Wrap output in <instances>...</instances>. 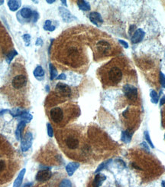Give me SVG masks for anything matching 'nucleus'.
<instances>
[{
	"mask_svg": "<svg viewBox=\"0 0 165 187\" xmlns=\"http://www.w3.org/2000/svg\"><path fill=\"white\" fill-rule=\"evenodd\" d=\"M52 173L49 170H42L38 171L36 175V180L38 182H46L50 179Z\"/></svg>",
	"mask_w": 165,
	"mask_h": 187,
	"instance_id": "ddd939ff",
	"label": "nucleus"
},
{
	"mask_svg": "<svg viewBox=\"0 0 165 187\" xmlns=\"http://www.w3.org/2000/svg\"><path fill=\"white\" fill-rule=\"evenodd\" d=\"M119 43H120V44H122V45H123V46L125 47L126 49H127L128 47V43H127V42H125V41L121 40V39H119Z\"/></svg>",
	"mask_w": 165,
	"mask_h": 187,
	"instance_id": "e433bc0d",
	"label": "nucleus"
},
{
	"mask_svg": "<svg viewBox=\"0 0 165 187\" xmlns=\"http://www.w3.org/2000/svg\"><path fill=\"white\" fill-rule=\"evenodd\" d=\"M66 78H67V77H66V74H61L57 78V80H66Z\"/></svg>",
	"mask_w": 165,
	"mask_h": 187,
	"instance_id": "c9c22d12",
	"label": "nucleus"
},
{
	"mask_svg": "<svg viewBox=\"0 0 165 187\" xmlns=\"http://www.w3.org/2000/svg\"><path fill=\"white\" fill-rule=\"evenodd\" d=\"M161 185H162V187H165V181H163V182H162Z\"/></svg>",
	"mask_w": 165,
	"mask_h": 187,
	"instance_id": "c03bdc74",
	"label": "nucleus"
},
{
	"mask_svg": "<svg viewBox=\"0 0 165 187\" xmlns=\"http://www.w3.org/2000/svg\"><path fill=\"white\" fill-rule=\"evenodd\" d=\"M144 35H145V32L143 31L142 29H138L133 33V35L132 36V42L133 44H137L141 41L143 40Z\"/></svg>",
	"mask_w": 165,
	"mask_h": 187,
	"instance_id": "2eb2a0df",
	"label": "nucleus"
},
{
	"mask_svg": "<svg viewBox=\"0 0 165 187\" xmlns=\"http://www.w3.org/2000/svg\"><path fill=\"white\" fill-rule=\"evenodd\" d=\"M20 158L11 143L0 135V186L8 184L19 170Z\"/></svg>",
	"mask_w": 165,
	"mask_h": 187,
	"instance_id": "39448f33",
	"label": "nucleus"
},
{
	"mask_svg": "<svg viewBox=\"0 0 165 187\" xmlns=\"http://www.w3.org/2000/svg\"><path fill=\"white\" fill-rule=\"evenodd\" d=\"M61 2H63V4L67 6V2H66V1H61Z\"/></svg>",
	"mask_w": 165,
	"mask_h": 187,
	"instance_id": "37998d69",
	"label": "nucleus"
},
{
	"mask_svg": "<svg viewBox=\"0 0 165 187\" xmlns=\"http://www.w3.org/2000/svg\"><path fill=\"white\" fill-rule=\"evenodd\" d=\"M47 128H48V134L50 137H52L54 136V130H53L52 127L50 124H47Z\"/></svg>",
	"mask_w": 165,
	"mask_h": 187,
	"instance_id": "2f4dec72",
	"label": "nucleus"
},
{
	"mask_svg": "<svg viewBox=\"0 0 165 187\" xmlns=\"http://www.w3.org/2000/svg\"><path fill=\"white\" fill-rule=\"evenodd\" d=\"M124 94L128 100L132 101H135L138 97V90L135 87L132 86L129 84H126L123 87Z\"/></svg>",
	"mask_w": 165,
	"mask_h": 187,
	"instance_id": "9d476101",
	"label": "nucleus"
},
{
	"mask_svg": "<svg viewBox=\"0 0 165 187\" xmlns=\"http://www.w3.org/2000/svg\"><path fill=\"white\" fill-rule=\"evenodd\" d=\"M49 68H50V80H54L55 78H56V77L57 76V72L56 68L52 64L49 65Z\"/></svg>",
	"mask_w": 165,
	"mask_h": 187,
	"instance_id": "bb28decb",
	"label": "nucleus"
},
{
	"mask_svg": "<svg viewBox=\"0 0 165 187\" xmlns=\"http://www.w3.org/2000/svg\"><path fill=\"white\" fill-rule=\"evenodd\" d=\"M108 163H109L108 162H106V163L104 162V163H101L100 165H99V166H98V168H97V170H96V172H99V171H101L102 170H103V169H104L105 167L106 166V165Z\"/></svg>",
	"mask_w": 165,
	"mask_h": 187,
	"instance_id": "f704fd0d",
	"label": "nucleus"
},
{
	"mask_svg": "<svg viewBox=\"0 0 165 187\" xmlns=\"http://www.w3.org/2000/svg\"><path fill=\"white\" fill-rule=\"evenodd\" d=\"M20 15L24 19H32L33 12L29 8H23L20 11Z\"/></svg>",
	"mask_w": 165,
	"mask_h": 187,
	"instance_id": "412c9836",
	"label": "nucleus"
},
{
	"mask_svg": "<svg viewBox=\"0 0 165 187\" xmlns=\"http://www.w3.org/2000/svg\"><path fill=\"white\" fill-rule=\"evenodd\" d=\"M150 96L152 103L157 104V102H158V95H157V94L156 93L155 90H151V91Z\"/></svg>",
	"mask_w": 165,
	"mask_h": 187,
	"instance_id": "c85d7f7f",
	"label": "nucleus"
},
{
	"mask_svg": "<svg viewBox=\"0 0 165 187\" xmlns=\"http://www.w3.org/2000/svg\"><path fill=\"white\" fill-rule=\"evenodd\" d=\"M86 41V34L81 29L67 30L57 39L53 46L52 60L61 68L84 72L89 65Z\"/></svg>",
	"mask_w": 165,
	"mask_h": 187,
	"instance_id": "f257e3e1",
	"label": "nucleus"
},
{
	"mask_svg": "<svg viewBox=\"0 0 165 187\" xmlns=\"http://www.w3.org/2000/svg\"><path fill=\"white\" fill-rule=\"evenodd\" d=\"M46 103L48 115L51 123L55 126H65L79 114L77 105L68 101H60L59 97L55 93L50 95Z\"/></svg>",
	"mask_w": 165,
	"mask_h": 187,
	"instance_id": "20e7f679",
	"label": "nucleus"
},
{
	"mask_svg": "<svg viewBox=\"0 0 165 187\" xmlns=\"http://www.w3.org/2000/svg\"><path fill=\"white\" fill-rule=\"evenodd\" d=\"M59 13L61 15V18L65 22H70L74 19H77L76 17L73 16L68 9L64 7H59Z\"/></svg>",
	"mask_w": 165,
	"mask_h": 187,
	"instance_id": "f8f14e48",
	"label": "nucleus"
},
{
	"mask_svg": "<svg viewBox=\"0 0 165 187\" xmlns=\"http://www.w3.org/2000/svg\"><path fill=\"white\" fill-rule=\"evenodd\" d=\"M79 163H70L67 166H66V170H67V174L69 175L70 177L72 176V175L79 168Z\"/></svg>",
	"mask_w": 165,
	"mask_h": 187,
	"instance_id": "dca6fc26",
	"label": "nucleus"
},
{
	"mask_svg": "<svg viewBox=\"0 0 165 187\" xmlns=\"http://www.w3.org/2000/svg\"><path fill=\"white\" fill-rule=\"evenodd\" d=\"M90 22L96 25V26L99 27L103 22V19L99 13H96V12H93L90 14Z\"/></svg>",
	"mask_w": 165,
	"mask_h": 187,
	"instance_id": "4468645a",
	"label": "nucleus"
},
{
	"mask_svg": "<svg viewBox=\"0 0 165 187\" xmlns=\"http://www.w3.org/2000/svg\"><path fill=\"white\" fill-rule=\"evenodd\" d=\"M131 137H132V133H129L128 131H123L122 133V140L128 143L131 141Z\"/></svg>",
	"mask_w": 165,
	"mask_h": 187,
	"instance_id": "393cba45",
	"label": "nucleus"
},
{
	"mask_svg": "<svg viewBox=\"0 0 165 187\" xmlns=\"http://www.w3.org/2000/svg\"><path fill=\"white\" fill-rule=\"evenodd\" d=\"M3 2H4V1H0V5H2Z\"/></svg>",
	"mask_w": 165,
	"mask_h": 187,
	"instance_id": "a18cd8bd",
	"label": "nucleus"
},
{
	"mask_svg": "<svg viewBox=\"0 0 165 187\" xmlns=\"http://www.w3.org/2000/svg\"><path fill=\"white\" fill-rule=\"evenodd\" d=\"M164 138H165V135H164Z\"/></svg>",
	"mask_w": 165,
	"mask_h": 187,
	"instance_id": "49530a36",
	"label": "nucleus"
},
{
	"mask_svg": "<svg viewBox=\"0 0 165 187\" xmlns=\"http://www.w3.org/2000/svg\"><path fill=\"white\" fill-rule=\"evenodd\" d=\"M12 42L4 27L0 25V60L6 58L12 49Z\"/></svg>",
	"mask_w": 165,
	"mask_h": 187,
	"instance_id": "6e6552de",
	"label": "nucleus"
},
{
	"mask_svg": "<svg viewBox=\"0 0 165 187\" xmlns=\"http://www.w3.org/2000/svg\"><path fill=\"white\" fill-rule=\"evenodd\" d=\"M160 80H161V84L163 88H165V75L162 72H160Z\"/></svg>",
	"mask_w": 165,
	"mask_h": 187,
	"instance_id": "72a5a7b5",
	"label": "nucleus"
},
{
	"mask_svg": "<svg viewBox=\"0 0 165 187\" xmlns=\"http://www.w3.org/2000/svg\"><path fill=\"white\" fill-rule=\"evenodd\" d=\"M77 6L79 8V9H81L83 11H89L90 10V3L86 1H84V0H80L77 2Z\"/></svg>",
	"mask_w": 165,
	"mask_h": 187,
	"instance_id": "5701e85b",
	"label": "nucleus"
},
{
	"mask_svg": "<svg viewBox=\"0 0 165 187\" xmlns=\"http://www.w3.org/2000/svg\"><path fill=\"white\" fill-rule=\"evenodd\" d=\"M55 92L57 95H58L59 97L65 98V97H70L72 95V90H71L70 87L68 86L67 84H64V83H58L56 85L55 88Z\"/></svg>",
	"mask_w": 165,
	"mask_h": 187,
	"instance_id": "1a4fd4ad",
	"label": "nucleus"
},
{
	"mask_svg": "<svg viewBox=\"0 0 165 187\" xmlns=\"http://www.w3.org/2000/svg\"><path fill=\"white\" fill-rule=\"evenodd\" d=\"M98 76L104 88L118 86L123 81V65L113 59L98 70Z\"/></svg>",
	"mask_w": 165,
	"mask_h": 187,
	"instance_id": "423d86ee",
	"label": "nucleus"
},
{
	"mask_svg": "<svg viewBox=\"0 0 165 187\" xmlns=\"http://www.w3.org/2000/svg\"><path fill=\"white\" fill-rule=\"evenodd\" d=\"M29 90V81L25 64L22 60H16L12 65L4 92L12 103L20 105L27 102Z\"/></svg>",
	"mask_w": 165,
	"mask_h": 187,
	"instance_id": "f03ea898",
	"label": "nucleus"
},
{
	"mask_svg": "<svg viewBox=\"0 0 165 187\" xmlns=\"http://www.w3.org/2000/svg\"><path fill=\"white\" fill-rule=\"evenodd\" d=\"M91 49L96 61H99L115 54V44L107 37L97 35L91 40Z\"/></svg>",
	"mask_w": 165,
	"mask_h": 187,
	"instance_id": "0eeeda50",
	"label": "nucleus"
},
{
	"mask_svg": "<svg viewBox=\"0 0 165 187\" xmlns=\"http://www.w3.org/2000/svg\"><path fill=\"white\" fill-rule=\"evenodd\" d=\"M54 187H73V184L71 183L70 179L67 178H64V179H60L56 183Z\"/></svg>",
	"mask_w": 165,
	"mask_h": 187,
	"instance_id": "f3484780",
	"label": "nucleus"
},
{
	"mask_svg": "<svg viewBox=\"0 0 165 187\" xmlns=\"http://www.w3.org/2000/svg\"><path fill=\"white\" fill-rule=\"evenodd\" d=\"M164 104H165V96L161 100V103H160V104H161V105H163Z\"/></svg>",
	"mask_w": 165,
	"mask_h": 187,
	"instance_id": "ea45409f",
	"label": "nucleus"
},
{
	"mask_svg": "<svg viewBox=\"0 0 165 187\" xmlns=\"http://www.w3.org/2000/svg\"><path fill=\"white\" fill-rule=\"evenodd\" d=\"M22 38H23L24 39V42H25L26 46H28L30 44V42H31V36H30V35H28V34H25V35H24Z\"/></svg>",
	"mask_w": 165,
	"mask_h": 187,
	"instance_id": "c756f323",
	"label": "nucleus"
},
{
	"mask_svg": "<svg viewBox=\"0 0 165 187\" xmlns=\"http://www.w3.org/2000/svg\"><path fill=\"white\" fill-rule=\"evenodd\" d=\"M135 25H131V27H130V30H129L130 35H131V33H132V31H133V30H134V28H135Z\"/></svg>",
	"mask_w": 165,
	"mask_h": 187,
	"instance_id": "a19ab883",
	"label": "nucleus"
},
{
	"mask_svg": "<svg viewBox=\"0 0 165 187\" xmlns=\"http://www.w3.org/2000/svg\"><path fill=\"white\" fill-rule=\"evenodd\" d=\"M8 6L11 11H16L19 9V7L21 6V1H15V0H11L8 2Z\"/></svg>",
	"mask_w": 165,
	"mask_h": 187,
	"instance_id": "4be33fe9",
	"label": "nucleus"
},
{
	"mask_svg": "<svg viewBox=\"0 0 165 187\" xmlns=\"http://www.w3.org/2000/svg\"><path fill=\"white\" fill-rule=\"evenodd\" d=\"M18 55V52H17L15 50H12L10 51V52L8 53V55H7V56L6 57V60L7 63L8 64H10L11 63V61L12 60L13 58L15 57V55Z\"/></svg>",
	"mask_w": 165,
	"mask_h": 187,
	"instance_id": "cd10ccee",
	"label": "nucleus"
},
{
	"mask_svg": "<svg viewBox=\"0 0 165 187\" xmlns=\"http://www.w3.org/2000/svg\"><path fill=\"white\" fill-rule=\"evenodd\" d=\"M32 141H33V136H32V133L31 132H27L24 135L23 138L21 140V150L24 152L28 151L30 147H32Z\"/></svg>",
	"mask_w": 165,
	"mask_h": 187,
	"instance_id": "9b49d317",
	"label": "nucleus"
},
{
	"mask_svg": "<svg viewBox=\"0 0 165 187\" xmlns=\"http://www.w3.org/2000/svg\"><path fill=\"white\" fill-rule=\"evenodd\" d=\"M25 172H26V170L25 169H22L21 170V172H19L18 177H17L16 179L14 182V184H13V187H20L22 183V181H23L24 179V176L25 174Z\"/></svg>",
	"mask_w": 165,
	"mask_h": 187,
	"instance_id": "a211bd4d",
	"label": "nucleus"
},
{
	"mask_svg": "<svg viewBox=\"0 0 165 187\" xmlns=\"http://www.w3.org/2000/svg\"><path fill=\"white\" fill-rule=\"evenodd\" d=\"M142 147H144V148H145V149H146V150H148V151H149V147H148V144H147L146 143H145V142H143V143H142Z\"/></svg>",
	"mask_w": 165,
	"mask_h": 187,
	"instance_id": "58836bf2",
	"label": "nucleus"
},
{
	"mask_svg": "<svg viewBox=\"0 0 165 187\" xmlns=\"http://www.w3.org/2000/svg\"><path fill=\"white\" fill-rule=\"evenodd\" d=\"M25 125V121H21V122H20L19 124H18V127H17V129H16V132H15V136H16V139L18 140H19L21 139V132H22V130H23Z\"/></svg>",
	"mask_w": 165,
	"mask_h": 187,
	"instance_id": "b1692460",
	"label": "nucleus"
},
{
	"mask_svg": "<svg viewBox=\"0 0 165 187\" xmlns=\"http://www.w3.org/2000/svg\"><path fill=\"white\" fill-rule=\"evenodd\" d=\"M42 44H43V41H42L41 38H38V40H37V42H36V45L39 46V45H42Z\"/></svg>",
	"mask_w": 165,
	"mask_h": 187,
	"instance_id": "4c0bfd02",
	"label": "nucleus"
},
{
	"mask_svg": "<svg viewBox=\"0 0 165 187\" xmlns=\"http://www.w3.org/2000/svg\"><path fill=\"white\" fill-rule=\"evenodd\" d=\"M38 18H39L38 13H37L36 11H34L33 15H32V21L33 22H36L38 21Z\"/></svg>",
	"mask_w": 165,
	"mask_h": 187,
	"instance_id": "473e14b6",
	"label": "nucleus"
},
{
	"mask_svg": "<svg viewBox=\"0 0 165 187\" xmlns=\"http://www.w3.org/2000/svg\"><path fill=\"white\" fill-rule=\"evenodd\" d=\"M59 146L70 158L84 160L88 153V144L82 129L70 126L57 131L56 134Z\"/></svg>",
	"mask_w": 165,
	"mask_h": 187,
	"instance_id": "7ed1b4c3",
	"label": "nucleus"
},
{
	"mask_svg": "<svg viewBox=\"0 0 165 187\" xmlns=\"http://www.w3.org/2000/svg\"><path fill=\"white\" fill-rule=\"evenodd\" d=\"M106 179V176L103 174H101V173H99L95 177L94 181H93V186L94 187H99L102 184V183L104 182Z\"/></svg>",
	"mask_w": 165,
	"mask_h": 187,
	"instance_id": "aec40b11",
	"label": "nucleus"
},
{
	"mask_svg": "<svg viewBox=\"0 0 165 187\" xmlns=\"http://www.w3.org/2000/svg\"><path fill=\"white\" fill-rule=\"evenodd\" d=\"M55 2V0H51V1L47 0V2H48V3H50V4H51V3H53V2Z\"/></svg>",
	"mask_w": 165,
	"mask_h": 187,
	"instance_id": "79ce46f5",
	"label": "nucleus"
},
{
	"mask_svg": "<svg viewBox=\"0 0 165 187\" xmlns=\"http://www.w3.org/2000/svg\"><path fill=\"white\" fill-rule=\"evenodd\" d=\"M34 75L38 81H42L44 78V71L41 66H38L34 71Z\"/></svg>",
	"mask_w": 165,
	"mask_h": 187,
	"instance_id": "6ab92c4d",
	"label": "nucleus"
},
{
	"mask_svg": "<svg viewBox=\"0 0 165 187\" xmlns=\"http://www.w3.org/2000/svg\"><path fill=\"white\" fill-rule=\"evenodd\" d=\"M144 137H145V139H146V140L148 141V143L150 144L151 147H152V148H154L155 147H154V145H153L152 141H151V140L150 135H149V133L148 131H145V132H144Z\"/></svg>",
	"mask_w": 165,
	"mask_h": 187,
	"instance_id": "7c9ffc66",
	"label": "nucleus"
},
{
	"mask_svg": "<svg viewBox=\"0 0 165 187\" xmlns=\"http://www.w3.org/2000/svg\"><path fill=\"white\" fill-rule=\"evenodd\" d=\"M55 25H52V22L50 20H47L45 22V23L44 25V29L46 30V31H49V32H53L55 30Z\"/></svg>",
	"mask_w": 165,
	"mask_h": 187,
	"instance_id": "a878e982",
	"label": "nucleus"
}]
</instances>
